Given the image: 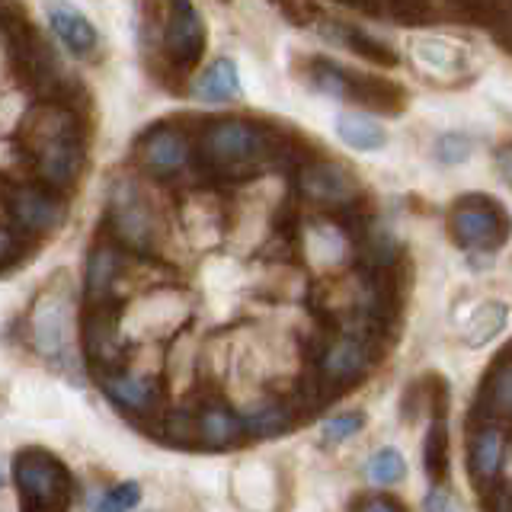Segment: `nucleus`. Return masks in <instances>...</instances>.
I'll list each match as a JSON object with an SVG mask.
<instances>
[{
    "instance_id": "obj_11",
    "label": "nucleus",
    "mask_w": 512,
    "mask_h": 512,
    "mask_svg": "<svg viewBox=\"0 0 512 512\" xmlns=\"http://www.w3.org/2000/svg\"><path fill=\"white\" fill-rule=\"evenodd\" d=\"M84 135L77 138H64V141H52L32 154V167H36L39 180L45 183V189L52 192H68L74 189V183L84 173Z\"/></svg>"
},
{
    "instance_id": "obj_22",
    "label": "nucleus",
    "mask_w": 512,
    "mask_h": 512,
    "mask_svg": "<svg viewBox=\"0 0 512 512\" xmlns=\"http://www.w3.org/2000/svg\"><path fill=\"white\" fill-rule=\"evenodd\" d=\"M506 324H509V308H506V304L503 301H484L471 314L468 324H464V333H461L464 336V346L477 349V346L496 340V336L506 330Z\"/></svg>"
},
{
    "instance_id": "obj_19",
    "label": "nucleus",
    "mask_w": 512,
    "mask_h": 512,
    "mask_svg": "<svg viewBox=\"0 0 512 512\" xmlns=\"http://www.w3.org/2000/svg\"><path fill=\"white\" fill-rule=\"evenodd\" d=\"M240 423H244V439L282 436L298 423V404L295 400H263V404L240 413Z\"/></svg>"
},
{
    "instance_id": "obj_7",
    "label": "nucleus",
    "mask_w": 512,
    "mask_h": 512,
    "mask_svg": "<svg viewBox=\"0 0 512 512\" xmlns=\"http://www.w3.org/2000/svg\"><path fill=\"white\" fill-rule=\"evenodd\" d=\"M378 359V343L362 340L352 333H336L330 343H324L317 356V388L320 391H340L356 384L368 375V368Z\"/></svg>"
},
{
    "instance_id": "obj_6",
    "label": "nucleus",
    "mask_w": 512,
    "mask_h": 512,
    "mask_svg": "<svg viewBox=\"0 0 512 512\" xmlns=\"http://www.w3.org/2000/svg\"><path fill=\"white\" fill-rule=\"evenodd\" d=\"M80 352L96 375L125 368L132 343L122 330V304H87L80 317Z\"/></svg>"
},
{
    "instance_id": "obj_37",
    "label": "nucleus",
    "mask_w": 512,
    "mask_h": 512,
    "mask_svg": "<svg viewBox=\"0 0 512 512\" xmlns=\"http://www.w3.org/2000/svg\"><path fill=\"white\" fill-rule=\"evenodd\" d=\"M496 170H500V176L512 186V141L496 148Z\"/></svg>"
},
{
    "instance_id": "obj_10",
    "label": "nucleus",
    "mask_w": 512,
    "mask_h": 512,
    "mask_svg": "<svg viewBox=\"0 0 512 512\" xmlns=\"http://www.w3.org/2000/svg\"><path fill=\"white\" fill-rule=\"evenodd\" d=\"M128 256L119 244H112L109 237H103L100 244H93L90 256H87V272H84V298L87 304H119L116 288L125 276Z\"/></svg>"
},
{
    "instance_id": "obj_20",
    "label": "nucleus",
    "mask_w": 512,
    "mask_h": 512,
    "mask_svg": "<svg viewBox=\"0 0 512 512\" xmlns=\"http://www.w3.org/2000/svg\"><path fill=\"white\" fill-rule=\"evenodd\" d=\"M192 96L202 100V103H212V106L237 100V96H240V71H237V64L231 58H215L196 77V84H192Z\"/></svg>"
},
{
    "instance_id": "obj_17",
    "label": "nucleus",
    "mask_w": 512,
    "mask_h": 512,
    "mask_svg": "<svg viewBox=\"0 0 512 512\" xmlns=\"http://www.w3.org/2000/svg\"><path fill=\"white\" fill-rule=\"evenodd\" d=\"M77 135H80L77 116L68 106H55V103L36 106L23 122V144L29 148V154H36L39 148H45V144H52V141L77 138Z\"/></svg>"
},
{
    "instance_id": "obj_3",
    "label": "nucleus",
    "mask_w": 512,
    "mask_h": 512,
    "mask_svg": "<svg viewBox=\"0 0 512 512\" xmlns=\"http://www.w3.org/2000/svg\"><path fill=\"white\" fill-rule=\"evenodd\" d=\"M272 154V138L247 119H218L199 138V160L221 176L256 170Z\"/></svg>"
},
{
    "instance_id": "obj_30",
    "label": "nucleus",
    "mask_w": 512,
    "mask_h": 512,
    "mask_svg": "<svg viewBox=\"0 0 512 512\" xmlns=\"http://www.w3.org/2000/svg\"><path fill=\"white\" fill-rule=\"evenodd\" d=\"M423 464H426V477L439 480L448 474V426L445 420H432L426 442H423Z\"/></svg>"
},
{
    "instance_id": "obj_14",
    "label": "nucleus",
    "mask_w": 512,
    "mask_h": 512,
    "mask_svg": "<svg viewBox=\"0 0 512 512\" xmlns=\"http://www.w3.org/2000/svg\"><path fill=\"white\" fill-rule=\"evenodd\" d=\"M410 58L416 68L426 71L429 77H461L468 71V45L448 36H432V32H420L410 36Z\"/></svg>"
},
{
    "instance_id": "obj_21",
    "label": "nucleus",
    "mask_w": 512,
    "mask_h": 512,
    "mask_svg": "<svg viewBox=\"0 0 512 512\" xmlns=\"http://www.w3.org/2000/svg\"><path fill=\"white\" fill-rule=\"evenodd\" d=\"M336 135L352 151L372 154L381 151L388 144V128H384L378 119L365 116V112H340L336 116Z\"/></svg>"
},
{
    "instance_id": "obj_23",
    "label": "nucleus",
    "mask_w": 512,
    "mask_h": 512,
    "mask_svg": "<svg viewBox=\"0 0 512 512\" xmlns=\"http://www.w3.org/2000/svg\"><path fill=\"white\" fill-rule=\"evenodd\" d=\"M503 461V432L484 426L471 442V474L477 484H490Z\"/></svg>"
},
{
    "instance_id": "obj_38",
    "label": "nucleus",
    "mask_w": 512,
    "mask_h": 512,
    "mask_svg": "<svg viewBox=\"0 0 512 512\" xmlns=\"http://www.w3.org/2000/svg\"><path fill=\"white\" fill-rule=\"evenodd\" d=\"M493 512H512V487L493 493Z\"/></svg>"
},
{
    "instance_id": "obj_13",
    "label": "nucleus",
    "mask_w": 512,
    "mask_h": 512,
    "mask_svg": "<svg viewBox=\"0 0 512 512\" xmlns=\"http://www.w3.org/2000/svg\"><path fill=\"white\" fill-rule=\"evenodd\" d=\"M298 186L308 199L320 205H349L359 196V183L336 160H311L298 173Z\"/></svg>"
},
{
    "instance_id": "obj_39",
    "label": "nucleus",
    "mask_w": 512,
    "mask_h": 512,
    "mask_svg": "<svg viewBox=\"0 0 512 512\" xmlns=\"http://www.w3.org/2000/svg\"><path fill=\"white\" fill-rule=\"evenodd\" d=\"M0 487H4V471H0Z\"/></svg>"
},
{
    "instance_id": "obj_27",
    "label": "nucleus",
    "mask_w": 512,
    "mask_h": 512,
    "mask_svg": "<svg viewBox=\"0 0 512 512\" xmlns=\"http://www.w3.org/2000/svg\"><path fill=\"white\" fill-rule=\"evenodd\" d=\"M365 477L372 480L375 487H394V484H400V480L407 477V461H404V455L397 452V448L384 445L365 461Z\"/></svg>"
},
{
    "instance_id": "obj_28",
    "label": "nucleus",
    "mask_w": 512,
    "mask_h": 512,
    "mask_svg": "<svg viewBox=\"0 0 512 512\" xmlns=\"http://www.w3.org/2000/svg\"><path fill=\"white\" fill-rule=\"evenodd\" d=\"M308 253L311 260L320 266H333L343 260L346 253V234L333 224H320V228H311L308 234Z\"/></svg>"
},
{
    "instance_id": "obj_15",
    "label": "nucleus",
    "mask_w": 512,
    "mask_h": 512,
    "mask_svg": "<svg viewBox=\"0 0 512 512\" xmlns=\"http://www.w3.org/2000/svg\"><path fill=\"white\" fill-rule=\"evenodd\" d=\"M189 154H192L189 138L173 125H160L138 141V160L144 164V170H151L157 176L180 173L189 164Z\"/></svg>"
},
{
    "instance_id": "obj_33",
    "label": "nucleus",
    "mask_w": 512,
    "mask_h": 512,
    "mask_svg": "<svg viewBox=\"0 0 512 512\" xmlns=\"http://www.w3.org/2000/svg\"><path fill=\"white\" fill-rule=\"evenodd\" d=\"M474 154V138L464 135V132H445L439 135L436 141V157L442 160V164L455 167V164H464Z\"/></svg>"
},
{
    "instance_id": "obj_16",
    "label": "nucleus",
    "mask_w": 512,
    "mask_h": 512,
    "mask_svg": "<svg viewBox=\"0 0 512 512\" xmlns=\"http://www.w3.org/2000/svg\"><path fill=\"white\" fill-rule=\"evenodd\" d=\"M45 16H48V26L55 32V39L68 48L74 58H90L96 52V45H100L96 26L74 4H68V0H48Z\"/></svg>"
},
{
    "instance_id": "obj_29",
    "label": "nucleus",
    "mask_w": 512,
    "mask_h": 512,
    "mask_svg": "<svg viewBox=\"0 0 512 512\" xmlns=\"http://www.w3.org/2000/svg\"><path fill=\"white\" fill-rule=\"evenodd\" d=\"M484 404H487V413L500 416V420H512V362L493 368V375L484 388Z\"/></svg>"
},
{
    "instance_id": "obj_5",
    "label": "nucleus",
    "mask_w": 512,
    "mask_h": 512,
    "mask_svg": "<svg viewBox=\"0 0 512 512\" xmlns=\"http://www.w3.org/2000/svg\"><path fill=\"white\" fill-rule=\"evenodd\" d=\"M448 231L455 244L471 253L500 250L512 234V218L506 208L490 196H464L452 205Z\"/></svg>"
},
{
    "instance_id": "obj_18",
    "label": "nucleus",
    "mask_w": 512,
    "mask_h": 512,
    "mask_svg": "<svg viewBox=\"0 0 512 512\" xmlns=\"http://www.w3.org/2000/svg\"><path fill=\"white\" fill-rule=\"evenodd\" d=\"M199 442L208 448H231L244 439V423L240 413L221 397H205L202 407H196Z\"/></svg>"
},
{
    "instance_id": "obj_24",
    "label": "nucleus",
    "mask_w": 512,
    "mask_h": 512,
    "mask_svg": "<svg viewBox=\"0 0 512 512\" xmlns=\"http://www.w3.org/2000/svg\"><path fill=\"white\" fill-rule=\"evenodd\" d=\"M330 32V39L333 42H340V45H346V48H352L356 55H365L368 61H378V64H394L397 58L384 48L378 39H372L368 32H362V29H352V26H343V23H330V29H324V36Z\"/></svg>"
},
{
    "instance_id": "obj_4",
    "label": "nucleus",
    "mask_w": 512,
    "mask_h": 512,
    "mask_svg": "<svg viewBox=\"0 0 512 512\" xmlns=\"http://www.w3.org/2000/svg\"><path fill=\"white\" fill-rule=\"evenodd\" d=\"M71 285L58 288V276L42 288V295L32 304L26 317L29 346L39 352L45 362H55L68 372L71 356V333H74V308H71Z\"/></svg>"
},
{
    "instance_id": "obj_35",
    "label": "nucleus",
    "mask_w": 512,
    "mask_h": 512,
    "mask_svg": "<svg viewBox=\"0 0 512 512\" xmlns=\"http://www.w3.org/2000/svg\"><path fill=\"white\" fill-rule=\"evenodd\" d=\"M20 234H16L13 228H4L0 224V266H7V263H13L16 256H20Z\"/></svg>"
},
{
    "instance_id": "obj_8",
    "label": "nucleus",
    "mask_w": 512,
    "mask_h": 512,
    "mask_svg": "<svg viewBox=\"0 0 512 512\" xmlns=\"http://www.w3.org/2000/svg\"><path fill=\"white\" fill-rule=\"evenodd\" d=\"M4 212L10 224L23 237H48L64 224V202L58 192L36 186V183H16L4 192Z\"/></svg>"
},
{
    "instance_id": "obj_12",
    "label": "nucleus",
    "mask_w": 512,
    "mask_h": 512,
    "mask_svg": "<svg viewBox=\"0 0 512 512\" xmlns=\"http://www.w3.org/2000/svg\"><path fill=\"white\" fill-rule=\"evenodd\" d=\"M164 36L176 68H196L205 52V23L199 10L192 7V0H170Z\"/></svg>"
},
{
    "instance_id": "obj_9",
    "label": "nucleus",
    "mask_w": 512,
    "mask_h": 512,
    "mask_svg": "<svg viewBox=\"0 0 512 512\" xmlns=\"http://www.w3.org/2000/svg\"><path fill=\"white\" fill-rule=\"evenodd\" d=\"M100 391L116 404L122 413L132 416H164V391H160L157 372H144V368H119V372L96 375Z\"/></svg>"
},
{
    "instance_id": "obj_2",
    "label": "nucleus",
    "mask_w": 512,
    "mask_h": 512,
    "mask_svg": "<svg viewBox=\"0 0 512 512\" xmlns=\"http://www.w3.org/2000/svg\"><path fill=\"white\" fill-rule=\"evenodd\" d=\"M13 484L20 493V512H68L74 503L71 471L39 445L13 455Z\"/></svg>"
},
{
    "instance_id": "obj_31",
    "label": "nucleus",
    "mask_w": 512,
    "mask_h": 512,
    "mask_svg": "<svg viewBox=\"0 0 512 512\" xmlns=\"http://www.w3.org/2000/svg\"><path fill=\"white\" fill-rule=\"evenodd\" d=\"M199 378V346L192 343V336H183L170 352V384L189 388Z\"/></svg>"
},
{
    "instance_id": "obj_1",
    "label": "nucleus",
    "mask_w": 512,
    "mask_h": 512,
    "mask_svg": "<svg viewBox=\"0 0 512 512\" xmlns=\"http://www.w3.org/2000/svg\"><path fill=\"white\" fill-rule=\"evenodd\" d=\"M106 231L112 244H119L128 256H141L148 260L160 250L164 240V224L154 202L144 196V189L122 176L112 183L109 199H106Z\"/></svg>"
},
{
    "instance_id": "obj_34",
    "label": "nucleus",
    "mask_w": 512,
    "mask_h": 512,
    "mask_svg": "<svg viewBox=\"0 0 512 512\" xmlns=\"http://www.w3.org/2000/svg\"><path fill=\"white\" fill-rule=\"evenodd\" d=\"M423 512H464V509L448 487H432L423 500Z\"/></svg>"
},
{
    "instance_id": "obj_32",
    "label": "nucleus",
    "mask_w": 512,
    "mask_h": 512,
    "mask_svg": "<svg viewBox=\"0 0 512 512\" xmlns=\"http://www.w3.org/2000/svg\"><path fill=\"white\" fill-rule=\"evenodd\" d=\"M362 426H365V413L362 410L336 413L324 426H320V439H324L327 445H340V442L356 436V432H362Z\"/></svg>"
},
{
    "instance_id": "obj_26",
    "label": "nucleus",
    "mask_w": 512,
    "mask_h": 512,
    "mask_svg": "<svg viewBox=\"0 0 512 512\" xmlns=\"http://www.w3.org/2000/svg\"><path fill=\"white\" fill-rule=\"evenodd\" d=\"M349 71L340 68V64H333L327 58H314L308 64V84L317 90V93H324L330 96V100H346L349 96Z\"/></svg>"
},
{
    "instance_id": "obj_36",
    "label": "nucleus",
    "mask_w": 512,
    "mask_h": 512,
    "mask_svg": "<svg viewBox=\"0 0 512 512\" xmlns=\"http://www.w3.org/2000/svg\"><path fill=\"white\" fill-rule=\"evenodd\" d=\"M356 512H404V509L391 496H365V500L356 503Z\"/></svg>"
},
{
    "instance_id": "obj_25",
    "label": "nucleus",
    "mask_w": 512,
    "mask_h": 512,
    "mask_svg": "<svg viewBox=\"0 0 512 512\" xmlns=\"http://www.w3.org/2000/svg\"><path fill=\"white\" fill-rule=\"evenodd\" d=\"M141 503V484L122 480L106 490H93L87 496V512H132Z\"/></svg>"
}]
</instances>
